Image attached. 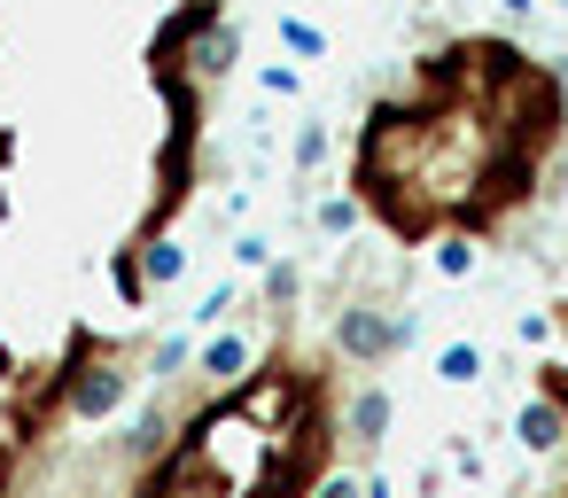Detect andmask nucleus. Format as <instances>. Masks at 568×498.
<instances>
[{
  "label": "nucleus",
  "instance_id": "a211bd4d",
  "mask_svg": "<svg viewBox=\"0 0 568 498\" xmlns=\"http://www.w3.org/2000/svg\"><path fill=\"white\" fill-rule=\"evenodd\" d=\"M498 17H506V24H529V17H537V0H498Z\"/></svg>",
  "mask_w": 568,
  "mask_h": 498
},
{
  "label": "nucleus",
  "instance_id": "1a4fd4ad",
  "mask_svg": "<svg viewBox=\"0 0 568 498\" xmlns=\"http://www.w3.org/2000/svg\"><path fill=\"white\" fill-rule=\"evenodd\" d=\"M296 296H304V265L273 257V265L257 273V304H265V312H296Z\"/></svg>",
  "mask_w": 568,
  "mask_h": 498
},
{
  "label": "nucleus",
  "instance_id": "20e7f679",
  "mask_svg": "<svg viewBox=\"0 0 568 498\" xmlns=\"http://www.w3.org/2000/svg\"><path fill=\"white\" fill-rule=\"evenodd\" d=\"M172 436H180V413H172V397H149V405L125 420V436H118V459H125V467H156V459L172 451Z\"/></svg>",
  "mask_w": 568,
  "mask_h": 498
},
{
  "label": "nucleus",
  "instance_id": "4468645a",
  "mask_svg": "<svg viewBox=\"0 0 568 498\" xmlns=\"http://www.w3.org/2000/svg\"><path fill=\"white\" fill-rule=\"evenodd\" d=\"M226 257H234V273H265L281 250H273V234H234V242H226Z\"/></svg>",
  "mask_w": 568,
  "mask_h": 498
},
{
  "label": "nucleus",
  "instance_id": "7ed1b4c3",
  "mask_svg": "<svg viewBox=\"0 0 568 498\" xmlns=\"http://www.w3.org/2000/svg\"><path fill=\"white\" fill-rule=\"evenodd\" d=\"M343 436L335 444H351V451H382V436L397 428V397L382 389V382H358L351 389V405H343V420H335Z\"/></svg>",
  "mask_w": 568,
  "mask_h": 498
},
{
  "label": "nucleus",
  "instance_id": "dca6fc26",
  "mask_svg": "<svg viewBox=\"0 0 568 498\" xmlns=\"http://www.w3.org/2000/svg\"><path fill=\"white\" fill-rule=\"evenodd\" d=\"M257 87H265V94H281V102H296V94H304V79H296L288 63H257Z\"/></svg>",
  "mask_w": 568,
  "mask_h": 498
},
{
  "label": "nucleus",
  "instance_id": "f3484780",
  "mask_svg": "<svg viewBox=\"0 0 568 498\" xmlns=\"http://www.w3.org/2000/svg\"><path fill=\"white\" fill-rule=\"evenodd\" d=\"M521 343H552V312H521Z\"/></svg>",
  "mask_w": 568,
  "mask_h": 498
},
{
  "label": "nucleus",
  "instance_id": "6e6552de",
  "mask_svg": "<svg viewBox=\"0 0 568 498\" xmlns=\"http://www.w3.org/2000/svg\"><path fill=\"white\" fill-rule=\"evenodd\" d=\"M327 156H335V133H327L320 118H312V125H296V141H288V172H296V187H304Z\"/></svg>",
  "mask_w": 568,
  "mask_h": 498
},
{
  "label": "nucleus",
  "instance_id": "39448f33",
  "mask_svg": "<svg viewBox=\"0 0 568 498\" xmlns=\"http://www.w3.org/2000/svg\"><path fill=\"white\" fill-rule=\"evenodd\" d=\"M133 257H141V288H149V296L172 288V281L187 273V242H180V234H141Z\"/></svg>",
  "mask_w": 568,
  "mask_h": 498
},
{
  "label": "nucleus",
  "instance_id": "6ab92c4d",
  "mask_svg": "<svg viewBox=\"0 0 568 498\" xmlns=\"http://www.w3.org/2000/svg\"><path fill=\"white\" fill-rule=\"evenodd\" d=\"M366 498H397V482H389V475L374 467V475H366Z\"/></svg>",
  "mask_w": 568,
  "mask_h": 498
},
{
  "label": "nucleus",
  "instance_id": "ddd939ff",
  "mask_svg": "<svg viewBox=\"0 0 568 498\" xmlns=\"http://www.w3.org/2000/svg\"><path fill=\"white\" fill-rule=\"evenodd\" d=\"M304 498H366V475H358V467H320V475L304 482Z\"/></svg>",
  "mask_w": 568,
  "mask_h": 498
},
{
  "label": "nucleus",
  "instance_id": "f03ea898",
  "mask_svg": "<svg viewBox=\"0 0 568 498\" xmlns=\"http://www.w3.org/2000/svg\"><path fill=\"white\" fill-rule=\"evenodd\" d=\"M250 366H257V335L250 327H219V335L195 343V389H234Z\"/></svg>",
  "mask_w": 568,
  "mask_h": 498
},
{
  "label": "nucleus",
  "instance_id": "f257e3e1",
  "mask_svg": "<svg viewBox=\"0 0 568 498\" xmlns=\"http://www.w3.org/2000/svg\"><path fill=\"white\" fill-rule=\"evenodd\" d=\"M420 343V312L397 296V304H382V296H343V312H335V358L343 366H358V374H382L389 358H405Z\"/></svg>",
  "mask_w": 568,
  "mask_h": 498
},
{
  "label": "nucleus",
  "instance_id": "aec40b11",
  "mask_svg": "<svg viewBox=\"0 0 568 498\" xmlns=\"http://www.w3.org/2000/svg\"><path fill=\"white\" fill-rule=\"evenodd\" d=\"M560 71V125H568V63H552Z\"/></svg>",
  "mask_w": 568,
  "mask_h": 498
},
{
  "label": "nucleus",
  "instance_id": "0eeeda50",
  "mask_svg": "<svg viewBox=\"0 0 568 498\" xmlns=\"http://www.w3.org/2000/svg\"><path fill=\"white\" fill-rule=\"evenodd\" d=\"M358 218H366V203H358V195H320V211H304V226H312L320 242H351V234H358Z\"/></svg>",
  "mask_w": 568,
  "mask_h": 498
},
{
  "label": "nucleus",
  "instance_id": "9b49d317",
  "mask_svg": "<svg viewBox=\"0 0 568 498\" xmlns=\"http://www.w3.org/2000/svg\"><path fill=\"white\" fill-rule=\"evenodd\" d=\"M428 265H436L444 281H467V273H475V234H436Z\"/></svg>",
  "mask_w": 568,
  "mask_h": 498
},
{
  "label": "nucleus",
  "instance_id": "423d86ee",
  "mask_svg": "<svg viewBox=\"0 0 568 498\" xmlns=\"http://www.w3.org/2000/svg\"><path fill=\"white\" fill-rule=\"evenodd\" d=\"M483 366H490V350H483L475 335H452V343L436 350V366H428V374H436V389H475V382H483Z\"/></svg>",
  "mask_w": 568,
  "mask_h": 498
},
{
  "label": "nucleus",
  "instance_id": "f8f14e48",
  "mask_svg": "<svg viewBox=\"0 0 568 498\" xmlns=\"http://www.w3.org/2000/svg\"><path fill=\"white\" fill-rule=\"evenodd\" d=\"M281 48H288V55H304V63H327V32H320V24H304V17H281Z\"/></svg>",
  "mask_w": 568,
  "mask_h": 498
},
{
  "label": "nucleus",
  "instance_id": "9d476101",
  "mask_svg": "<svg viewBox=\"0 0 568 498\" xmlns=\"http://www.w3.org/2000/svg\"><path fill=\"white\" fill-rule=\"evenodd\" d=\"M234 304H242V281H211L203 304H195V335H219V327L234 319Z\"/></svg>",
  "mask_w": 568,
  "mask_h": 498
},
{
  "label": "nucleus",
  "instance_id": "2eb2a0df",
  "mask_svg": "<svg viewBox=\"0 0 568 498\" xmlns=\"http://www.w3.org/2000/svg\"><path fill=\"white\" fill-rule=\"evenodd\" d=\"M187 358H195V335H172V343H156V358H149V382H172Z\"/></svg>",
  "mask_w": 568,
  "mask_h": 498
}]
</instances>
